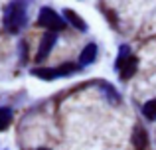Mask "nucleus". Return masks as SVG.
I'll list each match as a JSON object with an SVG mask.
<instances>
[{"label": "nucleus", "instance_id": "nucleus-2", "mask_svg": "<svg viewBox=\"0 0 156 150\" xmlns=\"http://www.w3.org/2000/svg\"><path fill=\"white\" fill-rule=\"evenodd\" d=\"M115 69L119 71V75H121L122 81H129L130 77L136 73L138 59L130 54L129 46H121V50H119V58H117V61H115Z\"/></svg>", "mask_w": 156, "mask_h": 150}, {"label": "nucleus", "instance_id": "nucleus-10", "mask_svg": "<svg viewBox=\"0 0 156 150\" xmlns=\"http://www.w3.org/2000/svg\"><path fill=\"white\" fill-rule=\"evenodd\" d=\"M12 123V111L8 107H0V131H6Z\"/></svg>", "mask_w": 156, "mask_h": 150}, {"label": "nucleus", "instance_id": "nucleus-1", "mask_svg": "<svg viewBox=\"0 0 156 150\" xmlns=\"http://www.w3.org/2000/svg\"><path fill=\"white\" fill-rule=\"evenodd\" d=\"M26 2H10L4 8V28L8 34H18L28 22Z\"/></svg>", "mask_w": 156, "mask_h": 150}, {"label": "nucleus", "instance_id": "nucleus-11", "mask_svg": "<svg viewBox=\"0 0 156 150\" xmlns=\"http://www.w3.org/2000/svg\"><path fill=\"white\" fill-rule=\"evenodd\" d=\"M20 54H22V63L28 61V46L26 42H20Z\"/></svg>", "mask_w": 156, "mask_h": 150}, {"label": "nucleus", "instance_id": "nucleus-6", "mask_svg": "<svg viewBox=\"0 0 156 150\" xmlns=\"http://www.w3.org/2000/svg\"><path fill=\"white\" fill-rule=\"evenodd\" d=\"M97 59V44H87V46L83 47V51H81V55H79V67L83 69V67H87V65H91L93 61Z\"/></svg>", "mask_w": 156, "mask_h": 150}, {"label": "nucleus", "instance_id": "nucleus-3", "mask_svg": "<svg viewBox=\"0 0 156 150\" xmlns=\"http://www.w3.org/2000/svg\"><path fill=\"white\" fill-rule=\"evenodd\" d=\"M36 24H38L40 28H48V32H55V34L67 26L65 20L61 18L55 10H51V8H48V6H44L42 10H40V16H38V20H36Z\"/></svg>", "mask_w": 156, "mask_h": 150}, {"label": "nucleus", "instance_id": "nucleus-7", "mask_svg": "<svg viewBox=\"0 0 156 150\" xmlns=\"http://www.w3.org/2000/svg\"><path fill=\"white\" fill-rule=\"evenodd\" d=\"M133 146L136 150H144L148 146V132L144 131L142 124H136L133 131Z\"/></svg>", "mask_w": 156, "mask_h": 150}, {"label": "nucleus", "instance_id": "nucleus-8", "mask_svg": "<svg viewBox=\"0 0 156 150\" xmlns=\"http://www.w3.org/2000/svg\"><path fill=\"white\" fill-rule=\"evenodd\" d=\"M63 20H65L67 26L77 28L79 32H87V24H85V20L79 18V16H77L73 10H69V8H65V10H63Z\"/></svg>", "mask_w": 156, "mask_h": 150}, {"label": "nucleus", "instance_id": "nucleus-9", "mask_svg": "<svg viewBox=\"0 0 156 150\" xmlns=\"http://www.w3.org/2000/svg\"><path fill=\"white\" fill-rule=\"evenodd\" d=\"M142 115L148 120H156V99H150L142 105Z\"/></svg>", "mask_w": 156, "mask_h": 150}, {"label": "nucleus", "instance_id": "nucleus-12", "mask_svg": "<svg viewBox=\"0 0 156 150\" xmlns=\"http://www.w3.org/2000/svg\"><path fill=\"white\" fill-rule=\"evenodd\" d=\"M38 150H50V148H38Z\"/></svg>", "mask_w": 156, "mask_h": 150}, {"label": "nucleus", "instance_id": "nucleus-4", "mask_svg": "<svg viewBox=\"0 0 156 150\" xmlns=\"http://www.w3.org/2000/svg\"><path fill=\"white\" fill-rule=\"evenodd\" d=\"M79 69H81L79 63H63V65L51 67V69H42V67H36V69H32V75L40 77V79H46V81H51V79H57V77L73 75V73H77Z\"/></svg>", "mask_w": 156, "mask_h": 150}, {"label": "nucleus", "instance_id": "nucleus-5", "mask_svg": "<svg viewBox=\"0 0 156 150\" xmlns=\"http://www.w3.org/2000/svg\"><path fill=\"white\" fill-rule=\"evenodd\" d=\"M55 42H57V34L55 32H46L44 38H42V42H40V50H38V54H36V61L48 59V55H50V51L53 50Z\"/></svg>", "mask_w": 156, "mask_h": 150}]
</instances>
